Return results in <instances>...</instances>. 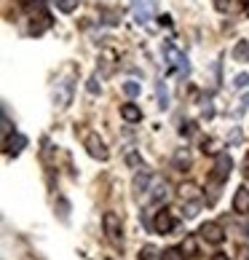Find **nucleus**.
Listing matches in <instances>:
<instances>
[{
	"label": "nucleus",
	"mask_w": 249,
	"mask_h": 260,
	"mask_svg": "<svg viewBox=\"0 0 249 260\" xmlns=\"http://www.w3.org/2000/svg\"><path fill=\"white\" fill-rule=\"evenodd\" d=\"M27 8H30V16H32L30 32L32 35H43L51 27V14H49V8H46V3H43V0H32Z\"/></svg>",
	"instance_id": "nucleus-1"
},
{
	"label": "nucleus",
	"mask_w": 249,
	"mask_h": 260,
	"mask_svg": "<svg viewBox=\"0 0 249 260\" xmlns=\"http://www.w3.org/2000/svg\"><path fill=\"white\" fill-rule=\"evenodd\" d=\"M83 145H86V150H89L91 158H97V161H108L110 158V150H108V145L102 142V137L97 132L86 129L83 132Z\"/></svg>",
	"instance_id": "nucleus-2"
},
{
	"label": "nucleus",
	"mask_w": 249,
	"mask_h": 260,
	"mask_svg": "<svg viewBox=\"0 0 249 260\" xmlns=\"http://www.w3.org/2000/svg\"><path fill=\"white\" fill-rule=\"evenodd\" d=\"M102 225H104V234H108V239L116 247H123V231H121V217L116 215V212H104L102 215Z\"/></svg>",
	"instance_id": "nucleus-3"
},
{
	"label": "nucleus",
	"mask_w": 249,
	"mask_h": 260,
	"mask_svg": "<svg viewBox=\"0 0 249 260\" xmlns=\"http://www.w3.org/2000/svg\"><path fill=\"white\" fill-rule=\"evenodd\" d=\"M164 56H166V62H169L171 67H174V70H180L183 75H188V73H190L188 56H185L183 51H180V49H177V46L171 43V41H166V43H164Z\"/></svg>",
	"instance_id": "nucleus-4"
},
{
	"label": "nucleus",
	"mask_w": 249,
	"mask_h": 260,
	"mask_svg": "<svg viewBox=\"0 0 249 260\" xmlns=\"http://www.w3.org/2000/svg\"><path fill=\"white\" fill-rule=\"evenodd\" d=\"M231 169H233V158L228 153H217L215 158V169H212V180L215 182H225L231 177Z\"/></svg>",
	"instance_id": "nucleus-5"
},
{
	"label": "nucleus",
	"mask_w": 249,
	"mask_h": 260,
	"mask_svg": "<svg viewBox=\"0 0 249 260\" xmlns=\"http://www.w3.org/2000/svg\"><path fill=\"white\" fill-rule=\"evenodd\" d=\"M174 228H177V217H171L169 209H158V212H156V220H153V231H156V234H161V236H166V234H171Z\"/></svg>",
	"instance_id": "nucleus-6"
},
{
	"label": "nucleus",
	"mask_w": 249,
	"mask_h": 260,
	"mask_svg": "<svg viewBox=\"0 0 249 260\" xmlns=\"http://www.w3.org/2000/svg\"><path fill=\"white\" fill-rule=\"evenodd\" d=\"M198 234L204 236L209 244H223V242H225V231H223V225H220V223H212V220L201 225Z\"/></svg>",
	"instance_id": "nucleus-7"
},
{
	"label": "nucleus",
	"mask_w": 249,
	"mask_h": 260,
	"mask_svg": "<svg viewBox=\"0 0 249 260\" xmlns=\"http://www.w3.org/2000/svg\"><path fill=\"white\" fill-rule=\"evenodd\" d=\"M148 201H153V204H161V201H169V185H166V180H158V177H153V185H150Z\"/></svg>",
	"instance_id": "nucleus-8"
},
{
	"label": "nucleus",
	"mask_w": 249,
	"mask_h": 260,
	"mask_svg": "<svg viewBox=\"0 0 249 260\" xmlns=\"http://www.w3.org/2000/svg\"><path fill=\"white\" fill-rule=\"evenodd\" d=\"M27 145V137L24 134H8V137L3 140V148H6V156H19L22 153V148Z\"/></svg>",
	"instance_id": "nucleus-9"
},
{
	"label": "nucleus",
	"mask_w": 249,
	"mask_h": 260,
	"mask_svg": "<svg viewBox=\"0 0 249 260\" xmlns=\"http://www.w3.org/2000/svg\"><path fill=\"white\" fill-rule=\"evenodd\" d=\"M73 100V81L64 78L62 83H56V94H54V102L59 105V108H67Z\"/></svg>",
	"instance_id": "nucleus-10"
},
{
	"label": "nucleus",
	"mask_w": 249,
	"mask_h": 260,
	"mask_svg": "<svg viewBox=\"0 0 249 260\" xmlns=\"http://www.w3.org/2000/svg\"><path fill=\"white\" fill-rule=\"evenodd\" d=\"M233 212H238V215H249V188H246V185H238V188H236Z\"/></svg>",
	"instance_id": "nucleus-11"
},
{
	"label": "nucleus",
	"mask_w": 249,
	"mask_h": 260,
	"mask_svg": "<svg viewBox=\"0 0 249 260\" xmlns=\"http://www.w3.org/2000/svg\"><path fill=\"white\" fill-rule=\"evenodd\" d=\"M153 185V175L150 172H139L137 177H134V193H137V199H142V193H148Z\"/></svg>",
	"instance_id": "nucleus-12"
},
{
	"label": "nucleus",
	"mask_w": 249,
	"mask_h": 260,
	"mask_svg": "<svg viewBox=\"0 0 249 260\" xmlns=\"http://www.w3.org/2000/svg\"><path fill=\"white\" fill-rule=\"evenodd\" d=\"M121 118L126 123H139L142 121V110L137 108V105L126 102V105H121Z\"/></svg>",
	"instance_id": "nucleus-13"
},
{
	"label": "nucleus",
	"mask_w": 249,
	"mask_h": 260,
	"mask_svg": "<svg viewBox=\"0 0 249 260\" xmlns=\"http://www.w3.org/2000/svg\"><path fill=\"white\" fill-rule=\"evenodd\" d=\"M180 249H183L185 257H196L198 255V239L196 236H185V242L180 244Z\"/></svg>",
	"instance_id": "nucleus-14"
},
{
	"label": "nucleus",
	"mask_w": 249,
	"mask_h": 260,
	"mask_svg": "<svg viewBox=\"0 0 249 260\" xmlns=\"http://www.w3.org/2000/svg\"><path fill=\"white\" fill-rule=\"evenodd\" d=\"M233 59L236 62H249V41H238L233 46Z\"/></svg>",
	"instance_id": "nucleus-15"
},
{
	"label": "nucleus",
	"mask_w": 249,
	"mask_h": 260,
	"mask_svg": "<svg viewBox=\"0 0 249 260\" xmlns=\"http://www.w3.org/2000/svg\"><path fill=\"white\" fill-rule=\"evenodd\" d=\"M134 19H137V24H148L150 22V3H137V8H134Z\"/></svg>",
	"instance_id": "nucleus-16"
},
{
	"label": "nucleus",
	"mask_w": 249,
	"mask_h": 260,
	"mask_svg": "<svg viewBox=\"0 0 249 260\" xmlns=\"http://www.w3.org/2000/svg\"><path fill=\"white\" fill-rule=\"evenodd\" d=\"M174 167H177L180 172H185V169L190 167V153H188V148H180V150L174 153Z\"/></svg>",
	"instance_id": "nucleus-17"
},
{
	"label": "nucleus",
	"mask_w": 249,
	"mask_h": 260,
	"mask_svg": "<svg viewBox=\"0 0 249 260\" xmlns=\"http://www.w3.org/2000/svg\"><path fill=\"white\" fill-rule=\"evenodd\" d=\"M180 196H183V201H193V199H198V188L193 182H185V185L180 188Z\"/></svg>",
	"instance_id": "nucleus-18"
},
{
	"label": "nucleus",
	"mask_w": 249,
	"mask_h": 260,
	"mask_svg": "<svg viewBox=\"0 0 249 260\" xmlns=\"http://www.w3.org/2000/svg\"><path fill=\"white\" fill-rule=\"evenodd\" d=\"M161 260H185V255H183V249H180V247H171V249H164Z\"/></svg>",
	"instance_id": "nucleus-19"
},
{
	"label": "nucleus",
	"mask_w": 249,
	"mask_h": 260,
	"mask_svg": "<svg viewBox=\"0 0 249 260\" xmlns=\"http://www.w3.org/2000/svg\"><path fill=\"white\" fill-rule=\"evenodd\" d=\"M78 3H81V0H56V8H59V11H64V14H70V11H75V8H78Z\"/></svg>",
	"instance_id": "nucleus-20"
},
{
	"label": "nucleus",
	"mask_w": 249,
	"mask_h": 260,
	"mask_svg": "<svg viewBox=\"0 0 249 260\" xmlns=\"http://www.w3.org/2000/svg\"><path fill=\"white\" fill-rule=\"evenodd\" d=\"M156 255H158V252H156V247H153V244H148V247L139 249V260H153Z\"/></svg>",
	"instance_id": "nucleus-21"
},
{
	"label": "nucleus",
	"mask_w": 249,
	"mask_h": 260,
	"mask_svg": "<svg viewBox=\"0 0 249 260\" xmlns=\"http://www.w3.org/2000/svg\"><path fill=\"white\" fill-rule=\"evenodd\" d=\"M180 134H183V137H193V134H196V123L193 121H185L183 126H180Z\"/></svg>",
	"instance_id": "nucleus-22"
},
{
	"label": "nucleus",
	"mask_w": 249,
	"mask_h": 260,
	"mask_svg": "<svg viewBox=\"0 0 249 260\" xmlns=\"http://www.w3.org/2000/svg\"><path fill=\"white\" fill-rule=\"evenodd\" d=\"M158 105H161V108H166V105H169L166 89H164V81H158Z\"/></svg>",
	"instance_id": "nucleus-23"
},
{
	"label": "nucleus",
	"mask_w": 249,
	"mask_h": 260,
	"mask_svg": "<svg viewBox=\"0 0 249 260\" xmlns=\"http://www.w3.org/2000/svg\"><path fill=\"white\" fill-rule=\"evenodd\" d=\"M233 86H236V89H246V86H249V75H246V73L236 75V78H233Z\"/></svg>",
	"instance_id": "nucleus-24"
},
{
	"label": "nucleus",
	"mask_w": 249,
	"mask_h": 260,
	"mask_svg": "<svg viewBox=\"0 0 249 260\" xmlns=\"http://www.w3.org/2000/svg\"><path fill=\"white\" fill-rule=\"evenodd\" d=\"M123 91H126L129 97H137V94H139V83H134V81H129V83H123Z\"/></svg>",
	"instance_id": "nucleus-25"
},
{
	"label": "nucleus",
	"mask_w": 249,
	"mask_h": 260,
	"mask_svg": "<svg viewBox=\"0 0 249 260\" xmlns=\"http://www.w3.org/2000/svg\"><path fill=\"white\" fill-rule=\"evenodd\" d=\"M126 161H129V167H142V158L137 156V153H129Z\"/></svg>",
	"instance_id": "nucleus-26"
},
{
	"label": "nucleus",
	"mask_w": 249,
	"mask_h": 260,
	"mask_svg": "<svg viewBox=\"0 0 249 260\" xmlns=\"http://www.w3.org/2000/svg\"><path fill=\"white\" fill-rule=\"evenodd\" d=\"M89 91H91V94H97V91H99V78H97V75H91V81H89Z\"/></svg>",
	"instance_id": "nucleus-27"
},
{
	"label": "nucleus",
	"mask_w": 249,
	"mask_h": 260,
	"mask_svg": "<svg viewBox=\"0 0 249 260\" xmlns=\"http://www.w3.org/2000/svg\"><path fill=\"white\" fill-rule=\"evenodd\" d=\"M201 150H204V153H215V140H204V142H201Z\"/></svg>",
	"instance_id": "nucleus-28"
},
{
	"label": "nucleus",
	"mask_w": 249,
	"mask_h": 260,
	"mask_svg": "<svg viewBox=\"0 0 249 260\" xmlns=\"http://www.w3.org/2000/svg\"><path fill=\"white\" fill-rule=\"evenodd\" d=\"M215 6H217V11H228V8H231V0H215Z\"/></svg>",
	"instance_id": "nucleus-29"
},
{
	"label": "nucleus",
	"mask_w": 249,
	"mask_h": 260,
	"mask_svg": "<svg viewBox=\"0 0 249 260\" xmlns=\"http://www.w3.org/2000/svg\"><path fill=\"white\" fill-rule=\"evenodd\" d=\"M59 209H62V212H59L62 220H67V209H70V207H67V201H64V199H59Z\"/></svg>",
	"instance_id": "nucleus-30"
},
{
	"label": "nucleus",
	"mask_w": 249,
	"mask_h": 260,
	"mask_svg": "<svg viewBox=\"0 0 249 260\" xmlns=\"http://www.w3.org/2000/svg\"><path fill=\"white\" fill-rule=\"evenodd\" d=\"M238 260H249V247H238Z\"/></svg>",
	"instance_id": "nucleus-31"
},
{
	"label": "nucleus",
	"mask_w": 249,
	"mask_h": 260,
	"mask_svg": "<svg viewBox=\"0 0 249 260\" xmlns=\"http://www.w3.org/2000/svg\"><path fill=\"white\" fill-rule=\"evenodd\" d=\"M158 22L164 24V27H171V16H169V14H164V16H158Z\"/></svg>",
	"instance_id": "nucleus-32"
},
{
	"label": "nucleus",
	"mask_w": 249,
	"mask_h": 260,
	"mask_svg": "<svg viewBox=\"0 0 249 260\" xmlns=\"http://www.w3.org/2000/svg\"><path fill=\"white\" fill-rule=\"evenodd\" d=\"M244 180H249V153L244 156Z\"/></svg>",
	"instance_id": "nucleus-33"
},
{
	"label": "nucleus",
	"mask_w": 249,
	"mask_h": 260,
	"mask_svg": "<svg viewBox=\"0 0 249 260\" xmlns=\"http://www.w3.org/2000/svg\"><path fill=\"white\" fill-rule=\"evenodd\" d=\"M212 260H228V255H225V252H217V255H215Z\"/></svg>",
	"instance_id": "nucleus-34"
},
{
	"label": "nucleus",
	"mask_w": 249,
	"mask_h": 260,
	"mask_svg": "<svg viewBox=\"0 0 249 260\" xmlns=\"http://www.w3.org/2000/svg\"><path fill=\"white\" fill-rule=\"evenodd\" d=\"M19 3H22V6H30V3H32V0H19Z\"/></svg>",
	"instance_id": "nucleus-35"
},
{
	"label": "nucleus",
	"mask_w": 249,
	"mask_h": 260,
	"mask_svg": "<svg viewBox=\"0 0 249 260\" xmlns=\"http://www.w3.org/2000/svg\"><path fill=\"white\" fill-rule=\"evenodd\" d=\"M241 3H244V8H246V11H249V0H241Z\"/></svg>",
	"instance_id": "nucleus-36"
}]
</instances>
